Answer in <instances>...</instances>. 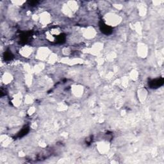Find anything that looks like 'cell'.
Segmentation results:
<instances>
[{"label": "cell", "mask_w": 164, "mask_h": 164, "mask_svg": "<svg viewBox=\"0 0 164 164\" xmlns=\"http://www.w3.org/2000/svg\"><path fill=\"white\" fill-rule=\"evenodd\" d=\"M13 58V55L10 51H6L4 53V59L6 61H10Z\"/></svg>", "instance_id": "6"}, {"label": "cell", "mask_w": 164, "mask_h": 164, "mask_svg": "<svg viewBox=\"0 0 164 164\" xmlns=\"http://www.w3.org/2000/svg\"><path fill=\"white\" fill-rule=\"evenodd\" d=\"M30 35V33H24L20 37V41L21 43H25L28 41V39Z\"/></svg>", "instance_id": "4"}, {"label": "cell", "mask_w": 164, "mask_h": 164, "mask_svg": "<svg viewBox=\"0 0 164 164\" xmlns=\"http://www.w3.org/2000/svg\"><path fill=\"white\" fill-rule=\"evenodd\" d=\"M29 131H30V128H29V127H28V126H24V127L19 132V133H18L17 135V137L21 138L22 137L25 136L29 132Z\"/></svg>", "instance_id": "3"}, {"label": "cell", "mask_w": 164, "mask_h": 164, "mask_svg": "<svg viewBox=\"0 0 164 164\" xmlns=\"http://www.w3.org/2000/svg\"><path fill=\"white\" fill-rule=\"evenodd\" d=\"M65 40V34L62 33V34L59 35L56 37V42L60 43V44H62V43H64Z\"/></svg>", "instance_id": "5"}, {"label": "cell", "mask_w": 164, "mask_h": 164, "mask_svg": "<svg viewBox=\"0 0 164 164\" xmlns=\"http://www.w3.org/2000/svg\"><path fill=\"white\" fill-rule=\"evenodd\" d=\"M99 28H100V30L101 31V32L105 35L111 34L113 31L112 27L107 25L103 21H100V22H99Z\"/></svg>", "instance_id": "2"}, {"label": "cell", "mask_w": 164, "mask_h": 164, "mask_svg": "<svg viewBox=\"0 0 164 164\" xmlns=\"http://www.w3.org/2000/svg\"><path fill=\"white\" fill-rule=\"evenodd\" d=\"M164 78H160L155 79V80H153L149 81V85L151 89H158V87L162 86L164 85Z\"/></svg>", "instance_id": "1"}, {"label": "cell", "mask_w": 164, "mask_h": 164, "mask_svg": "<svg viewBox=\"0 0 164 164\" xmlns=\"http://www.w3.org/2000/svg\"><path fill=\"white\" fill-rule=\"evenodd\" d=\"M28 3H29L30 5L33 6V5H36L38 3V1H31L28 2Z\"/></svg>", "instance_id": "7"}]
</instances>
